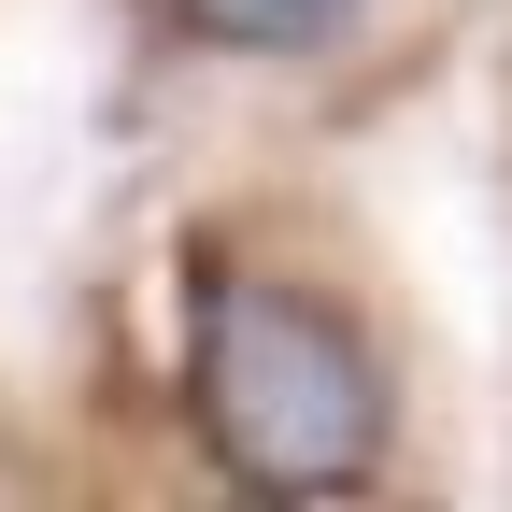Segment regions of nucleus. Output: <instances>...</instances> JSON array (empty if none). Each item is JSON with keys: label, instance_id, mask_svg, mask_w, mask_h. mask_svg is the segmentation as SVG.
<instances>
[{"label": "nucleus", "instance_id": "f257e3e1", "mask_svg": "<svg viewBox=\"0 0 512 512\" xmlns=\"http://www.w3.org/2000/svg\"><path fill=\"white\" fill-rule=\"evenodd\" d=\"M185 427L256 498H342L384 470V356L356 342L342 299L200 256V285H185Z\"/></svg>", "mask_w": 512, "mask_h": 512}, {"label": "nucleus", "instance_id": "f03ea898", "mask_svg": "<svg viewBox=\"0 0 512 512\" xmlns=\"http://www.w3.org/2000/svg\"><path fill=\"white\" fill-rule=\"evenodd\" d=\"M200 43H228V57H285V43H328L356 0H171Z\"/></svg>", "mask_w": 512, "mask_h": 512}]
</instances>
